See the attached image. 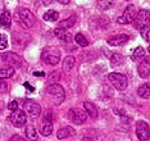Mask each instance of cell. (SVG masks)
<instances>
[{"label": "cell", "mask_w": 150, "mask_h": 141, "mask_svg": "<svg viewBox=\"0 0 150 141\" xmlns=\"http://www.w3.org/2000/svg\"><path fill=\"white\" fill-rule=\"evenodd\" d=\"M8 89H9V86L6 82H4L0 78V94H5L6 91H8Z\"/></svg>", "instance_id": "obj_31"}, {"label": "cell", "mask_w": 150, "mask_h": 141, "mask_svg": "<svg viewBox=\"0 0 150 141\" xmlns=\"http://www.w3.org/2000/svg\"><path fill=\"white\" fill-rule=\"evenodd\" d=\"M46 91H47V94H50V96H52V99L55 104H60L64 100V90L62 86L58 85L57 82L55 84H50V86H47Z\"/></svg>", "instance_id": "obj_4"}, {"label": "cell", "mask_w": 150, "mask_h": 141, "mask_svg": "<svg viewBox=\"0 0 150 141\" xmlns=\"http://www.w3.org/2000/svg\"><path fill=\"white\" fill-rule=\"evenodd\" d=\"M14 74V68L8 67V68H0V78L4 80V78H9Z\"/></svg>", "instance_id": "obj_22"}, {"label": "cell", "mask_w": 150, "mask_h": 141, "mask_svg": "<svg viewBox=\"0 0 150 141\" xmlns=\"http://www.w3.org/2000/svg\"><path fill=\"white\" fill-rule=\"evenodd\" d=\"M76 135V131L72 128V127L67 126V127H62V128L58 130L57 132V139L58 140H62V139H66V137H71V136H74Z\"/></svg>", "instance_id": "obj_14"}, {"label": "cell", "mask_w": 150, "mask_h": 141, "mask_svg": "<svg viewBox=\"0 0 150 141\" xmlns=\"http://www.w3.org/2000/svg\"><path fill=\"white\" fill-rule=\"evenodd\" d=\"M108 80L112 85H113V87L117 89V90H119V91L125 90L128 85V80H127V77H126V74L118 73V72L110 73L108 76Z\"/></svg>", "instance_id": "obj_2"}, {"label": "cell", "mask_w": 150, "mask_h": 141, "mask_svg": "<svg viewBox=\"0 0 150 141\" xmlns=\"http://www.w3.org/2000/svg\"><path fill=\"white\" fill-rule=\"evenodd\" d=\"M74 41H76L80 46H83V47L88 45V41L85 39V36L82 35V33H77V35L74 36Z\"/></svg>", "instance_id": "obj_28"}, {"label": "cell", "mask_w": 150, "mask_h": 141, "mask_svg": "<svg viewBox=\"0 0 150 141\" xmlns=\"http://www.w3.org/2000/svg\"><path fill=\"white\" fill-rule=\"evenodd\" d=\"M140 33H141L142 39L149 43V33H150V26H149V23H146V25H144L141 28H140Z\"/></svg>", "instance_id": "obj_25"}, {"label": "cell", "mask_w": 150, "mask_h": 141, "mask_svg": "<svg viewBox=\"0 0 150 141\" xmlns=\"http://www.w3.org/2000/svg\"><path fill=\"white\" fill-rule=\"evenodd\" d=\"M11 140H23V139H21V137H18L17 135H14V137H11Z\"/></svg>", "instance_id": "obj_35"}, {"label": "cell", "mask_w": 150, "mask_h": 141, "mask_svg": "<svg viewBox=\"0 0 150 141\" xmlns=\"http://www.w3.org/2000/svg\"><path fill=\"white\" fill-rule=\"evenodd\" d=\"M26 135H27L28 139H31V140L37 139V132H36V130H35L33 126H27L26 127Z\"/></svg>", "instance_id": "obj_26"}, {"label": "cell", "mask_w": 150, "mask_h": 141, "mask_svg": "<svg viewBox=\"0 0 150 141\" xmlns=\"http://www.w3.org/2000/svg\"><path fill=\"white\" fill-rule=\"evenodd\" d=\"M60 80V73H58V72H54L49 76V78H47V84H55Z\"/></svg>", "instance_id": "obj_29"}, {"label": "cell", "mask_w": 150, "mask_h": 141, "mask_svg": "<svg viewBox=\"0 0 150 141\" xmlns=\"http://www.w3.org/2000/svg\"><path fill=\"white\" fill-rule=\"evenodd\" d=\"M74 23H76V17L72 16V17H69V18H67V19H64L62 21V22L59 23V26L58 27H62V28H69V27H72Z\"/></svg>", "instance_id": "obj_23"}, {"label": "cell", "mask_w": 150, "mask_h": 141, "mask_svg": "<svg viewBox=\"0 0 150 141\" xmlns=\"http://www.w3.org/2000/svg\"><path fill=\"white\" fill-rule=\"evenodd\" d=\"M8 47V39L4 33H0V50H4Z\"/></svg>", "instance_id": "obj_30"}, {"label": "cell", "mask_w": 150, "mask_h": 141, "mask_svg": "<svg viewBox=\"0 0 150 141\" xmlns=\"http://www.w3.org/2000/svg\"><path fill=\"white\" fill-rule=\"evenodd\" d=\"M17 19L21 21V23L25 27H32L36 23V18L33 16V13H31L28 9L21 8L17 12Z\"/></svg>", "instance_id": "obj_3"}, {"label": "cell", "mask_w": 150, "mask_h": 141, "mask_svg": "<svg viewBox=\"0 0 150 141\" xmlns=\"http://www.w3.org/2000/svg\"><path fill=\"white\" fill-rule=\"evenodd\" d=\"M128 40H129V36H128V35L121 33V35H115V36L109 37L107 43H108L110 46H118V45H122V44L127 43Z\"/></svg>", "instance_id": "obj_13"}, {"label": "cell", "mask_w": 150, "mask_h": 141, "mask_svg": "<svg viewBox=\"0 0 150 141\" xmlns=\"http://www.w3.org/2000/svg\"><path fill=\"white\" fill-rule=\"evenodd\" d=\"M68 118H69L74 125H82V123H85V121L87 119V113L85 111H82V109L73 108L68 112Z\"/></svg>", "instance_id": "obj_8"}, {"label": "cell", "mask_w": 150, "mask_h": 141, "mask_svg": "<svg viewBox=\"0 0 150 141\" xmlns=\"http://www.w3.org/2000/svg\"><path fill=\"white\" fill-rule=\"evenodd\" d=\"M60 49L57 46H47L42 50L41 53V59L45 62L46 64H50V66H55V64L59 63L60 59Z\"/></svg>", "instance_id": "obj_1"}, {"label": "cell", "mask_w": 150, "mask_h": 141, "mask_svg": "<svg viewBox=\"0 0 150 141\" xmlns=\"http://www.w3.org/2000/svg\"><path fill=\"white\" fill-rule=\"evenodd\" d=\"M58 3H60V4H64V5H67V4H69L71 3V0H57Z\"/></svg>", "instance_id": "obj_33"}, {"label": "cell", "mask_w": 150, "mask_h": 141, "mask_svg": "<svg viewBox=\"0 0 150 141\" xmlns=\"http://www.w3.org/2000/svg\"><path fill=\"white\" fill-rule=\"evenodd\" d=\"M132 22H134V26L136 28L140 30L144 25L149 23V10L142 9V10H140L139 13H136Z\"/></svg>", "instance_id": "obj_11"}, {"label": "cell", "mask_w": 150, "mask_h": 141, "mask_svg": "<svg viewBox=\"0 0 150 141\" xmlns=\"http://www.w3.org/2000/svg\"><path fill=\"white\" fill-rule=\"evenodd\" d=\"M25 86H26V87H27V89H30V90H31V91H33V89H32V87H31V86H30L28 84H27V82H26V84H25Z\"/></svg>", "instance_id": "obj_36"}, {"label": "cell", "mask_w": 150, "mask_h": 141, "mask_svg": "<svg viewBox=\"0 0 150 141\" xmlns=\"http://www.w3.org/2000/svg\"><path fill=\"white\" fill-rule=\"evenodd\" d=\"M137 71H139V74L141 78H148L149 74H150V64H149V58L148 57H144V60H140V64L137 67Z\"/></svg>", "instance_id": "obj_12"}, {"label": "cell", "mask_w": 150, "mask_h": 141, "mask_svg": "<svg viewBox=\"0 0 150 141\" xmlns=\"http://www.w3.org/2000/svg\"><path fill=\"white\" fill-rule=\"evenodd\" d=\"M0 25H1L3 28H9L12 25V17H11V13L8 10H4L0 16Z\"/></svg>", "instance_id": "obj_15"}, {"label": "cell", "mask_w": 150, "mask_h": 141, "mask_svg": "<svg viewBox=\"0 0 150 141\" xmlns=\"http://www.w3.org/2000/svg\"><path fill=\"white\" fill-rule=\"evenodd\" d=\"M35 76H40V77H42V76H45V73H44V72H35V73H33Z\"/></svg>", "instance_id": "obj_34"}, {"label": "cell", "mask_w": 150, "mask_h": 141, "mask_svg": "<svg viewBox=\"0 0 150 141\" xmlns=\"http://www.w3.org/2000/svg\"><path fill=\"white\" fill-rule=\"evenodd\" d=\"M74 62H76V60H74V58H73L72 55L67 57L66 59H64V62H63V71H64V72H69L71 69H72Z\"/></svg>", "instance_id": "obj_20"}, {"label": "cell", "mask_w": 150, "mask_h": 141, "mask_svg": "<svg viewBox=\"0 0 150 141\" xmlns=\"http://www.w3.org/2000/svg\"><path fill=\"white\" fill-rule=\"evenodd\" d=\"M23 109L27 115H30L31 118H37L41 113V106L39 105V103L35 100H25L23 103Z\"/></svg>", "instance_id": "obj_5"}, {"label": "cell", "mask_w": 150, "mask_h": 141, "mask_svg": "<svg viewBox=\"0 0 150 141\" xmlns=\"http://www.w3.org/2000/svg\"><path fill=\"white\" fill-rule=\"evenodd\" d=\"M8 109H9V111H12V112L16 111V109H18V101H17V100H12L8 104Z\"/></svg>", "instance_id": "obj_32"}, {"label": "cell", "mask_w": 150, "mask_h": 141, "mask_svg": "<svg viewBox=\"0 0 150 141\" xmlns=\"http://www.w3.org/2000/svg\"><path fill=\"white\" fill-rule=\"evenodd\" d=\"M9 121H11V123L14 127H22L26 125L27 122V114L23 111H21V109H16V111L12 112L11 117H9Z\"/></svg>", "instance_id": "obj_6"}, {"label": "cell", "mask_w": 150, "mask_h": 141, "mask_svg": "<svg viewBox=\"0 0 150 141\" xmlns=\"http://www.w3.org/2000/svg\"><path fill=\"white\" fill-rule=\"evenodd\" d=\"M1 59L5 62V63L11 64V67L13 68H19L22 66V58L18 55V54L13 53V51H8V53L1 54Z\"/></svg>", "instance_id": "obj_10"}, {"label": "cell", "mask_w": 150, "mask_h": 141, "mask_svg": "<svg viewBox=\"0 0 150 141\" xmlns=\"http://www.w3.org/2000/svg\"><path fill=\"white\" fill-rule=\"evenodd\" d=\"M59 18V13L55 12V10H47V12L44 14V19L49 21V22H55Z\"/></svg>", "instance_id": "obj_21"}, {"label": "cell", "mask_w": 150, "mask_h": 141, "mask_svg": "<svg viewBox=\"0 0 150 141\" xmlns=\"http://www.w3.org/2000/svg\"><path fill=\"white\" fill-rule=\"evenodd\" d=\"M123 62V57L121 55V54H113V55L110 57V63H112V66H114V67H117L119 66V64Z\"/></svg>", "instance_id": "obj_27"}, {"label": "cell", "mask_w": 150, "mask_h": 141, "mask_svg": "<svg viewBox=\"0 0 150 141\" xmlns=\"http://www.w3.org/2000/svg\"><path fill=\"white\" fill-rule=\"evenodd\" d=\"M137 94H139L140 98H142V99H149V95H150L149 84H144V85L140 86L139 90H137Z\"/></svg>", "instance_id": "obj_19"}, {"label": "cell", "mask_w": 150, "mask_h": 141, "mask_svg": "<svg viewBox=\"0 0 150 141\" xmlns=\"http://www.w3.org/2000/svg\"><path fill=\"white\" fill-rule=\"evenodd\" d=\"M136 136L141 141L150 140V128H149V125L145 121H139L136 123Z\"/></svg>", "instance_id": "obj_7"}, {"label": "cell", "mask_w": 150, "mask_h": 141, "mask_svg": "<svg viewBox=\"0 0 150 141\" xmlns=\"http://www.w3.org/2000/svg\"><path fill=\"white\" fill-rule=\"evenodd\" d=\"M54 33L58 39L63 40V41H71V33H68V31L66 28H62V27H57L54 30Z\"/></svg>", "instance_id": "obj_16"}, {"label": "cell", "mask_w": 150, "mask_h": 141, "mask_svg": "<svg viewBox=\"0 0 150 141\" xmlns=\"http://www.w3.org/2000/svg\"><path fill=\"white\" fill-rule=\"evenodd\" d=\"M53 132V123H52V121H45V123L42 125V127H41V135H44V136H49L50 133Z\"/></svg>", "instance_id": "obj_24"}, {"label": "cell", "mask_w": 150, "mask_h": 141, "mask_svg": "<svg viewBox=\"0 0 150 141\" xmlns=\"http://www.w3.org/2000/svg\"><path fill=\"white\" fill-rule=\"evenodd\" d=\"M85 106V111H86L87 113V115H90V117H93V118H96L98 114H99V112H98V108L95 106L93 103H90V101H86L83 104Z\"/></svg>", "instance_id": "obj_17"}, {"label": "cell", "mask_w": 150, "mask_h": 141, "mask_svg": "<svg viewBox=\"0 0 150 141\" xmlns=\"http://www.w3.org/2000/svg\"><path fill=\"white\" fill-rule=\"evenodd\" d=\"M144 57H145L144 47L139 46V47H136V49L134 50V53H132V55H131V59L134 62H140L141 59H144Z\"/></svg>", "instance_id": "obj_18"}, {"label": "cell", "mask_w": 150, "mask_h": 141, "mask_svg": "<svg viewBox=\"0 0 150 141\" xmlns=\"http://www.w3.org/2000/svg\"><path fill=\"white\" fill-rule=\"evenodd\" d=\"M135 14H136V8H135V5L129 4V5L126 6V9L123 10L122 16L117 19V22L121 23V25H128V23H132Z\"/></svg>", "instance_id": "obj_9"}]
</instances>
